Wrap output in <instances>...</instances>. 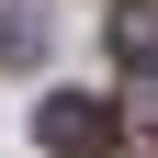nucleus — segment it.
<instances>
[{"mask_svg":"<svg viewBox=\"0 0 158 158\" xmlns=\"http://www.w3.org/2000/svg\"><path fill=\"white\" fill-rule=\"evenodd\" d=\"M113 56H124L135 124H158V11H113Z\"/></svg>","mask_w":158,"mask_h":158,"instance_id":"f03ea898","label":"nucleus"},{"mask_svg":"<svg viewBox=\"0 0 158 158\" xmlns=\"http://www.w3.org/2000/svg\"><path fill=\"white\" fill-rule=\"evenodd\" d=\"M34 135H45L56 158H102L113 135H124V113H113L102 90H45V102H34Z\"/></svg>","mask_w":158,"mask_h":158,"instance_id":"f257e3e1","label":"nucleus"}]
</instances>
